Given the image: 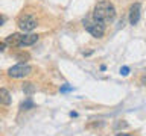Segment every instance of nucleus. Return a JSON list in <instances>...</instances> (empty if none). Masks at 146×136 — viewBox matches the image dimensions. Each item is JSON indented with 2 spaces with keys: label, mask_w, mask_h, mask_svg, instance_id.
Returning <instances> with one entry per match:
<instances>
[{
  "label": "nucleus",
  "mask_w": 146,
  "mask_h": 136,
  "mask_svg": "<svg viewBox=\"0 0 146 136\" xmlns=\"http://www.w3.org/2000/svg\"><path fill=\"white\" fill-rule=\"evenodd\" d=\"M6 42H5V39L2 41V42H0V50H2V52H5V50H6Z\"/></svg>",
  "instance_id": "13"
},
{
  "label": "nucleus",
  "mask_w": 146,
  "mask_h": 136,
  "mask_svg": "<svg viewBox=\"0 0 146 136\" xmlns=\"http://www.w3.org/2000/svg\"><path fill=\"white\" fill-rule=\"evenodd\" d=\"M91 17L94 20L104 23V24H110L116 18V8H114V5L110 0H100V2L96 3Z\"/></svg>",
  "instance_id": "1"
},
{
  "label": "nucleus",
  "mask_w": 146,
  "mask_h": 136,
  "mask_svg": "<svg viewBox=\"0 0 146 136\" xmlns=\"http://www.w3.org/2000/svg\"><path fill=\"white\" fill-rule=\"evenodd\" d=\"M34 101H32L31 98H27L26 101H23L21 104H20V110H29V109H34Z\"/></svg>",
  "instance_id": "10"
},
{
  "label": "nucleus",
  "mask_w": 146,
  "mask_h": 136,
  "mask_svg": "<svg viewBox=\"0 0 146 136\" xmlns=\"http://www.w3.org/2000/svg\"><path fill=\"white\" fill-rule=\"evenodd\" d=\"M82 24H84L85 30L88 32L90 35H93L94 38H102V36L105 35V26L107 24L94 20L93 17H85L84 21H82Z\"/></svg>",
  "instance_id": "2"
},
{
  "label": "nucleus",
  "mask_w": 146,
  "mask_h": 136,
  "mask_svg": "<svg viewBox=\"0 0 146 136\" xmlns=\"http://www.w3.org/2000/svg\"><path fill=\"white\" fill-rule=\"evenodd\" d=\"M140 83L143 85V86H146V74H143V76L140 77Z\"/></svg>",
  "instance_id": "14"
},
{
  "label": "nucleus",
  "mask_w": 146,
  "mask_h": 136,
  "mask_svg": "<svg viewBox=\"0 0 146 136\" xmlns=\"http://www.w3.org/2000/svg\"><path fill=\"white\" fill-rule=\"evenodd\" d=\"M15 58H17L18 61H20V62H26L27 59H29V53L20 52V53H17V54H15Z\"/></svg>",
  "instance_id": "11"
},
{
  "label": "nucleus",
  "mask_w": 146,
  "mask_h": 136,
  "mask_svg": "<svg viewBox=\"0 0 146 136\" xmlns=\"http://www.w3.org/2000/svg\"><path fill=\"white\" fill-rule=\"evenodd\" d=\"M67 91H72V86H61V92H67Z\"/></svg>",
  "instance_id": "15"
},
{
  "label": "nucleus",
  "mask_w": 146,
  "mask_h": 136,
  "mask_svg": "<svg viewBox=\"0 0 146 136\" xmlns=\"http://www.w3.org/2000/svg\"><path fill=\"white\" fill-rule=\"evenodd\" d=\"M0 101H2V104L3 106H9L11 104V94L8 92V89H5V88H2L0 89Z\"/></svg>",
  "instance_id": "8"
},
{
  "label": "nucleus",
  "mask_w": 146,
  "mask_h": 136,
  "mask_svg": "<svg viewBox=\"0 0 146 136\" xmlns=\"http://www.w3.org/2000/svg\"><path fill=\"white\" fill-rule=\"evenodd\" d=\"M116 127H126V122H117Z\"/></svg>",
  "instance_id": "16"
},
{
  "label": "nucleus",
  "mask_w": 146,
  "mask_h": 136,
  "mask_svg": "<svg viewBox=\"0 0 146 136\" xmlns=\"http://www.w3.org/2000/svg\"><path fill=\"white\" fill-rule=\"evenodd\" d=\"M17 26L20 27V30L23 32H32L38 26V20H36L35 15H32L29 12H23L17 20Z\"/></svg>",
  "instance_id": "3"
},
{
  "label": "nucleus",
  "mask_w": 146,
  "mask_h": 136,
  "mask_svg": "<svg viewBox=\"0 0 146 136\" xmlns=\"http://www.w3.org/2000/svg\"><path fill=\"white\" fill-rule=\"evenodd\" d=\"M116 136H134V135H131V133H117Z\"/></svg>",
  "instance_id": "17"
},
{
  "label": "nucleus",
  "mask_w": 146,
  "mask_h": 136,
  "mask_svg": "<svg viewBox=\"0 0 146 136\" xmlns=\"http://www.w3.org/2000/svg\"><path fill=\"white\" fill-rule=\"evenodd\" d=\"M140 12H141L140 3L131 5V8H129V23H131L132 26L139 23V20H140Z\"/></svg>",
  "instance_id": "5"
},
{
  "label": "nucleus",
  "mask_w": 146,
  "mask_h": 136,
  "mask_svg": "<svg viewBox=\"0 0 146 136\" xmlns=\"http://www.w3.org/2000/svg\"><path fill=\"white\" fill-rule=\"evenodd\" d=\"M32 71H34V68H32L31 65L21 62V63H17V65H14V67L9 68V70H8V76L12 77V79H23V77L31 76Z\"/></svg>",
  "instance_id": "4"
},
{
  "label": "nucleus",
  "mask_w": 146,
  "mask_h": 136,
  "mask_svg": "<svg viewBox=\"0 0 146 136\" xmlns=\"http://www.w3.org/2000/svg\"><path fill=\"white\" fill-rule=\"evenodd\" d=\"M120 74L122 76H128V74H129V68H128V67H122L120 68Z\"/></svg>",
  "instance_id": "12"
},
{
  "label": "nucleus",
  "mask_w": 146,
  "mask_h": 136,
  "mask_svg": "<svg viewBox=\"0 0 146 136\" xmlns=\"http://www.w3.org/2000/svg\"><path fill=\"white\" fill-rule=\"evenodd\" d=\"M23 35L25 33H12V35H9L5 38V42H6L9 47H21Z\"/></svg>",
  "instance_id": "6"
},
{
  "label": "nucleus",
  "mask_w": 146,
  "mask_h": 136,
  "mask_svg": "<svg viewBox=\"0 0 146 136\" xmlns=\"http://www.w3.org/2000/svg\"><path fill=\"white\" fill-rule=\"evenodd\" d=\"M38 41V35L35 33H29V35H23V41H21V47H27V45H32Z\"/></svg>",
  "instance_id": "7"
},
{
  "label": "nucleus",
  "mask_w": 146,
  "mask_h": 136,
  "mask_svg": "<svg viewBox=\"0 0 146 136\" xmlns=\"http://www.w3.org/2000/svg\"><path fill=\"white\" fill-rule=\"evenodd\" d=\"M35 91H36V88H35L34 83H31V82H25V83H23V92L26 95H32Z\"/></svg>",
  "instance_id": "9"
}]
</instances>
